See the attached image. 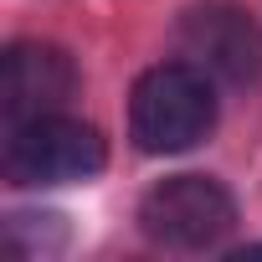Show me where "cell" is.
<instances>
[{
  "label": "cell",
  "mask_w": 262,
  "mask_h": 262,
  "mask_svg": "<svg viewBox=\"0 0 262 262\" xmlns=\"http://www.w3.org/2000/svg\"><path fill=\"white\" fill-rule=\"evenodd\" d=\"M216 128V88L195 62H160L134 82L128 98V134L144 155L195 149Z\"/></svg>",
  "instance_id": "6da1fadb"
},
{
  "label": "cell",
  "mask_w": 262,
  "mask_h": 262,
  "mask_svg": "<svg viewBox=\"0 0 262 262\" xmlns=\"http://www.w3.org/2000/svg\"><path fill=\"white\" fill-rule=\"evenodd\" d=\"M108 165V144L93 123L47 113L31 123H16L6 139V180L11 185H72L93 180Z\"/></svg>",
  "instance_id": "7a4b0ae2"
},
{
  "label": "cell",
  "mask_w": 262,
  "mask_h": 262,
  "mask_svg": "<svg viewBox=\"0 0 262 262\" xmlns=\"http://www.w3.org/2000/svg\"><path fill=\"white\" fill-rule=\"evenodd\" d=\"M77 93V67L62 47L47 41H21L6 52V88H0V108H6V123H31L57 113L67 98Z\"/></svg>",
  "instance_id": "277c9868"
},
{
  "label": "cell",
  "mask_w": 262,
  "mask_h": 262,
  "mask_svg": "<svg viewBox=\"0 0 262 262\" xmlns=\"http://www.w3.org/2000/svg\"><path fill=\"white\" fill-rule=\"evenodd\" d=\"M139 226L160 247L206 252L236 226V201L211 175H170L139 201Z\"/></svg>",
  "instance_id": "3957f363"
},
{
  "label": "cell",
  "mask_w": 262,
  "mask_h": 262,
  "mask_svg": "<svg viewBox=\"0 0 262 262\" xmlns=\"http://www.w3.org/2000/svg\"><path fill=\"white\" fill-rule=\"evenodd\" d=\"M180 41L195 57V67L221 72L231 82H247L262 67V36L236 6H195L180 21Z\"/></svg>",
  "instance_id": "5b68a950"
}]
</instances>
